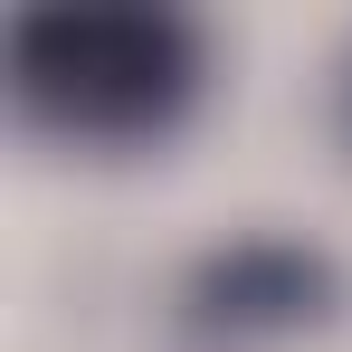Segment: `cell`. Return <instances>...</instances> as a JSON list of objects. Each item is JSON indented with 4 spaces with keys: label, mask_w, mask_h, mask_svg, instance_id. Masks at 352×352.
Returning a JSON list of instances; mask_svg holds the SVG:
<instances>
[{
    "label": "cell",
    "mask_w": 352,
    "mask_h": 352,
    "mask_svg": "<svg viewBox=\"0 0 352 352\" xmlns=\"http://www.w3.org/2000/svg\"><path fill=\"white\" fill-rule=\"evenodd\" d=\"M200 29L181 10H29L10 29L19 115L86 153H143L200 105Z\"/></svg>",
    "instance_id": "cell-1"
},
{
    "label": "cell",
    "mask_w": 352,
    "mask_h": 352,
    "mask_svg": "<svg viewBox=\"0 0 352 352\" xmlns=\"http://www.w3.org/2000/svg\"><path fill=\"white\" fill-rule=\"evenodd\" d=\"M324 257L314 248H295V238H238L229 257H210L200 267V286H190V324L200 333H295L305 314H324Z\"/></svg>",
    "instance_id": "cell-2"
},
{
    "label": "cell",
    "mask_w": 352,
    "mask_h": 352,
    "mask_svg": "<svg viewBox=\"0 0 352 352\" xmlns=\"http://www.w3.org/2000/svg\"><path fill=\"white\" fill-rule=\"evenodd\" d=\"M343 133H352V67H343Z\"/></svg>",
    "instance_id": "cell-3"
}]
</instances>
